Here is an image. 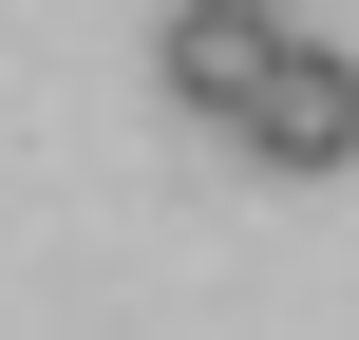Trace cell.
I'll return each mask as SVG.
<instances>
[{
    "label": "cell",
    "mask_w": 359,
    "mask_h": 340,
    "mask_svg": "<svg viewBox=\"0 0 359 340\" xmlns=\"http://www.w3.org/2000/svg\"><path fill=\"white\" fill-rule=\"evenodd\" d=\"M265 76H284V19H265V0H170V38H151V95H170V114L246 132Z\"/></svg>",
    "instance_id": "cell-1"
},
{
    "label": "cell",
    "mask_w": 359,
    "mask_h": 340,
    "mask_svg": "<svg viewBox=\"0 0 359 340\" xmlns=\"http://www.w3.org/2000/svg\"><path fill=\"white\" fill-rule=\"evenodd\" d=\"M246 151H265V170H359V57H341V38H284Z\"/></svg>",
    "instance_id": "cell-2"
}]
</instances>
